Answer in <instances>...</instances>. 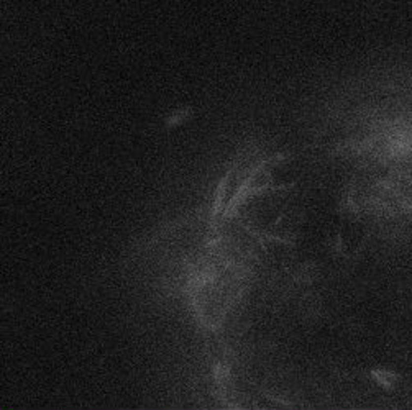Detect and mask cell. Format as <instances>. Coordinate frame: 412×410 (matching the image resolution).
I'll list each match as a JSON object with an SVG mask.
<instances>
[{"label": "cell", "mask_w": 412, "mask_h": 410, "mask_svg": "<svg viewBox=\"0 0 412 410\" xmlns=\"http://www.w3.org/2000/svg\"><path fill=\"white\" fill-rule=\"evenodd\" d=\"M373 378L376 379V382L384 387L386 390H391L394 387V381H397V374L387 373V371H373Z\"/></svg>", "instance_id": "obj_1"}]
</instances>
